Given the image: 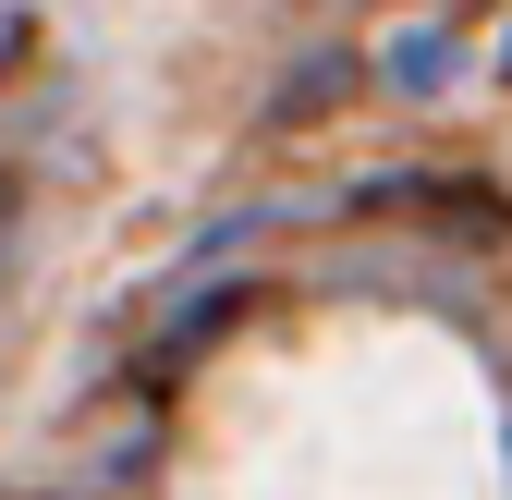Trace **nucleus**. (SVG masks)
Segmentation results:
<instances>
[{
    "mask_svg": "<svg viewBox=\"0 0 512 500\" xmlns=\"http://www.w3.org/2000/svg\"><path fill=\"white\" fill-rule=\"evenodd\" d=\"M183 500H512L488 379L415 318L256 342L196 415Z\"/></svg>",
    "mask_w": 512,
    "mask_h": 500,
    "instance_id": "f257e3e1",
    "label": "nucleus"
}]
</instances>
